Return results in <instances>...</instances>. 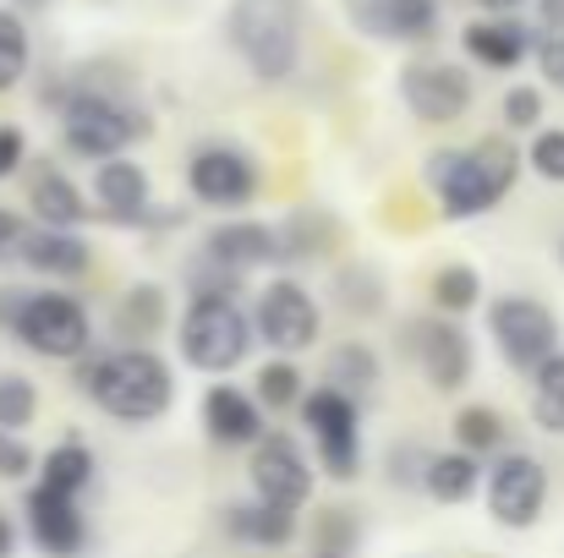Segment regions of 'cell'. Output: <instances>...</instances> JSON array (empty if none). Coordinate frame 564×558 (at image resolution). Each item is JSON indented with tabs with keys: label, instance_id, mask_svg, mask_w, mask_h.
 <instances>
[{
	"label": "cell",
	"instance_id": "obj_37",
	"mask_svg": "<svg viewBox=\"0 0 564 558\" xmlns=\"http://www.w3.org/2000/svg\"><path fill=\"white\" fill-rule=\"evenodd\" d=\"M543 88H532V83H516L505 99H499V116H505V127L510 132H538L543 127Z\"/></svg>",
	"mask_w": 564,
	"mask_h": 558
},
{
	"label": "cell",
	"instance_id": "obj_36",
	"mask_svg": "<svg viewBox=\"0 0 564 558\" xmlns=\"http://www.w3.org/2000/svg\"><path fill=\"white\" fill-rule=\"evenodd\" d=\"M527 165H532V176H538V182L564 186V127H538V132H532Z\"/></svg>",
	"mask_w": 564,
	"mask_h": 558
},
{
	"label": "cell",
	"instance_id": "obj_42",
	"mask_svg": "<svg viewBox=\"0 0 564 558\" xmlns=\"http://www.w3.org/2000/svg\"><path fill=\"white\" fill-rule=\"evenodd\" d=\"M532 61H538L543 83L564 94V33H543V39H538V55H532Z\"/></svg>",
	"mask_w": 564,
	"mask_h": 558
},
{
	"label": "cell",
	"instance_id": "obj_30",
	"mask_svg": "<svg viewBox=\"0 0 564 558\" xmlns=\"http://www.w3.org/2000/svg\"><path fill=\"white\" fill-rule=\"evenodd\" d=\"M427 302H433V313L460 318V313H471V307L482 302V274H477L471 263H444V269H433V280H427Z\"/></svg>",
	"mask_w": 564,
	"mask_h": 558
},
{
	"label": "cell",
	"instance_id": "obj_14",
	"mask_svg": "<svg viewBox=\"0 0 564 558\" xmlns=\"http://www.w3.org/2000/svg\"><path fill=\"white\" fill-rule=\"evenodd\" d=\"M247 482H252V499L280 504V510H302L313 499V460L302 455V444L291 433H263L252 444Z\"/></svg>",
	"mask_w": 564,
	"mask_h": 558
},
{
	"label": "cell",
	"instance_id": "obj_26",
	"mask_svg": "<svg viewBox=\"0 0 564 558\" xmlns=\"http://www.w3.org/2000/svg\"><path fill=\"white\" fill-rule=\"evenodd\" d=\"M482 482H488L482 460L466 455V449H449V455H433V460H427L422 493H427L433 504H471V499L482 493Z\"/></svg>",
	"mask_w": 564,
	"mask_h": 558
},
{
	"label": "cell",
	"instance_id": "obj_31",
	"mask_svg": "<svg viewBox=\"0 0 564 558\" xmlns=\"http://www.w3.org/2000/svg\"><path fill=\"white\" fill-rule=\"evenodd\" d=\"M455 444H460L466 455H477V460L505 455V449H510V422H505V411H494V405H466V411L455 416Z\"/></svg>",
	"mask_w": 564,
	"mask_h": 558
},
{
	"label": "cell",
	"instance_id": "obj_21",
	"mask_svg": "<svg viewBox=\"0 0 564 558\" xmlns=\"http://www.w3.org/2000/svg\"><path fill=\"white\" fill-rule=\"evenodd\" d=\"M17 263L28 274H44V280H83L94 269V247L77 236V230H50V225H33L17 247Z\"/></svg>",
	"mask_w": 564,
	"mask_h": 558
},
{
	"label": "cell",
	"instance_id": "obj_40",
	"mask_svg": "<svg viewBox=\"0 0 564 558\" xmlns=\"http://www.w3.org/2000/svg\"><path fill=\"white\" fill-rule=\"evenodd\" d=\"M33 471V449L22 444V433H6L0 427V482H17Z\"/></svg>",
	"mask_w": 564,
	"mask_h": 558
},
{
	"label": "cell",
	"instance_id": "obj_38",
	"mask_svg": "<svg viewBox=\"0 0 564 558\" xmlns=\"http://www.w3.org/2000/svg\"><path fill=\"white\" fill-rule=\"evenodd\" d=\"M313 532H318V554H351L357 548V537H362V526H357V515L351 510H324L318 521H313Z\"/></svg>",
	"mask_w": 564,
	"mask_h": 558
},
{
	"label": "cell",
	"instance_id": "obj_28",
	"mask_svg": "<svg viewBox=\"0 0 564 558\" xmlns=\"http://www.w3.org/2000/svg\"><path fill=\"white\" fill-rule=\"evenodd\" d=\"M329 296H335V307H340L346 318H378V313H383L389 285H383L378 263H368V258H351V263H340V269H335Z\"/></svg>",
	"mask_w": 564,
	"mask_h": 558
},
{
	"label": "cell",
	"instance_id": "obj_45",
	"mask_svg": "<svg viewBox=\"0 0 564 558\" xmlns=\"http://www.w3.org/2000/svg\"><path fill=\"white\" fill-rule=\"evenodd\" d=\"M532 383H538L543 394H564V351H554V357H549L543 368L532 372Z\"/></svg>",
	"mask_w": 564,
	"mask_h": 558
},
{
	"label": "cell",
	"instance_id": "obj_32",
	"mask_svg": "<svg viewBox=\"0 0 564 558\" xmlns=\"http://www.w3.org/2000/svg\"><path fill=\"white\" fill-rule=\"evenodd\" d=\"M182 285L192 291V302H236L247 291V274L230 269V263H219V258H208L197 247L187 258V269H182Z\"/></svg>",
	"mask_w": 564,
	"mask_h": 558
},
{
	"label": "cell",
	"instance_id": "obj_20",
	"mask_svg": "<svg viewBox=\"0 0 564 558\" xmlns=\"http://www.w3.org/2000/svg\"><path fill=\"white\" fill-rule=\"evenodd\" d=\"M203 252H208V258H219V263H230V269H241V274H252V269L280 263V230H274V225H263V219L225 214L219 225H208V230H203Z\"/></svg>",
	"mask_w": 564,
	"mask_h": 558
},
{
	"label": "cell",
	"instance_id": "obj_23",
	"mask_svg": "<svg viewBox=\"0 0 564 558\" xmlns=\"http://www.w3.org/2000/svg\"><path fill=\"white\" fill-rule=\"evenodd\" d=\"M28 208H33V219L50 225V230H77V225H88V219L99 214V208H88L83 186L72 182L66 171H55V165L33 171V182H28Z\"/></svg>",
	"mask_w": 564,
	"mask_h": 558
},
{
	"label": "cell",
	"instance_id": "obj_25",
	"mask_svg": "<svg viewBox=\"0 0 564 558\" xmlns=\"http://www.w3.org/2000/svg\"><path fill=\"white\" fill-rule=\"evenodd\" d=\"M171 324V302H165V285L143 280V285H127L116 296V313H110V329L121 346H149L160 329Z\"/></svg>",
	"mask_w": 564,
	"mask_h": 558
},
{
	"label": "cell",
	"instance_id": "obj_29",
	"mask_svg": "<svg viewBox=\"0 0 564 558\" xmlns=\"http://www.w3.org/2000/svg\"><path fill=\"white\" fill-rule=\"evenodd\" d=\"M378 378H383V362H378V351L368 340H346V346H335L329 351V368H324V383L329 389H340V394H368Z\"/></svg>",
	"mask_w": 564,
	"mask_h": 558
},
{
	"label": "cell",
	"instance_id": "obj_11",
	"mask_svg": "<svg viewBox=\"0 0 564 558\" xmlns=\"http://www.w3.org/2000/svg\"><path fill=\"white\" fill-rule=\"evenodd\" d=\"M471 99H477L471 72L455 66V61H427V55H416V61L400 66V105H405L422 127H455V121H466Z\"/></svg>",
	"mask_w": 564,
	"mask_h": 558
},
{
	"label": "cell",
	"instance_id": "obj_22",
	"mask_svg": "<svg viewBox=\"0 0 564 558\" xmlns=\"http://www.w3.org/2000/svg\"><path fill=\"white\" fill-rule=\"evenodd\" d=\"M219 526L241 548H291L296 543V510H280V504H263V499L225 504L219 510Z\"/></svg>",
	"mask_w": 564,
	"mask_h": 558
},
{
	"label": "cell",
	"instance_id": "obj_41",
	"mask_svg": "<svg viewBox=\"0 0 564 558\" xmlns=\"http://www.w3.org/2000/svg\"><path fill=\"white\" fill-rule=\"evenodd\" d=\"M22 165H28V132L0 121V182H11Z\"/></svg>",
	"mask_w": 564,
	"mask_h": 558
},
{
	"label": "cell",
	"instance_id": "obj_44",
	"mask_svg": "<svg viewBox=\"0 0 564 558\" xmlns=\"http://www.w3.org/2000/svg\"><path fill=\"white\" fill-rule=\"evenodd\" d=\"M22 236H28V225H22V219H17L11 208H0V258H17Z\"/></svg>",
	"mask_w": 564,
	"mask_h": 558
},
{
	"label": "cell",
	"instance_id": "obj_43",
	"mask_svg": "<svg viewBox=\"0 0 564 558\" xmlns=\"http://www.w3.org/2000/svg\"><path fill=\"white\" fill-rule=\"evenodd\" d=\"M532 422H538L543 433L564 438V394H543V389H532Z\"/></svg>",
	"mask_w": 564,
	"mask_h": 558
},
{
	"label": "cell",
	"instance_id": "obj_4",
	"mask_svg": "<svg viewBox=\"0 0 564 558\" xmlns=\"http://www.w3.org/2000/svg\"><path fill=\"white\" fill-rule=\"evenodd\" d=\"M225 44L252 72V83H263V88L291 83L302 72V50H307V0H230Z\"/></svg>",
	"mask_w": 564,
	"mask_h": 558
},
{
	"label": "cell",
	"instance_id": "obj_18",
	"mask_svg": "<svg viewBox=\"0 0 564 558\" xmlns=\"http://www.w3.org/2000/svg\"><path fill=\"white\" fill-rule=\"evenodd\" d=\"M94 197H99V219H110L121 230H149L154 186H149V171L132 154L94 165Z\"/></svg>",
	"mask_w": 564,
	"mask_h": 558
},
{
	"label": "cell",
	"instance_id": "obj_12",
	"mask_svg": "<svg viewBox=\"0 0 564 558\" xmlns=\"http://www.w3.org/2000/svg\"><path fill=\"white\" fill-rule=\"evenodd\" d=\"M488 515L505 526V532H532L549 510V466L538 455H521V449H505L494 466H488Z\"/></svg>",
	"mask_w": 564,
	"mask_h": 558
},
{
	"label": "cell",
	"instance_id": "obj_50",
	"mask_svg": "<svg viewBox=\"0 0 564 558\" xmlns=\"http://www.w3.org/2000/svg\"><path fill=\"white\" fill-rule=\"evenodd\" d=\"M560 269H564V236H560Z\"/></svg>",
	"mask_w": 564,
	"mask_h": 558
},
{
	"label": "cell",
	"instance_id": "obj_9",
	"mask_svg": "<svg viewBox=\"0 0 564 558\" xmlns=\"http://www.w3.org/2000/svg\"><path fill=\"white\" fill-rule=\"evenodd\" d=\"M302 422L313 433V449H318V466L335 477V482H357L362 477V411L351 394L318 383L302 394Z\"/></svg>",
	"mask_w": 564,
	"mask_h": 558
},
{
	"label": "cell",
	"instance_id": "obj_15",
	"mask_svg": "<svg viewBox=\"0 0 564 558\" xmlns=\"http://www.w3.org/2000/svg\"><path fill=\"white\" fill-rule=\"evenodd\" d=\"M22 515H28V543H33V554L39 558H83L88 554V543H94L83 504L66 499V493H50L44 482L28 488Z\"/></svg>",
	"mask_w": 564,
	"mask_h": 558
},
{
	"label": "cell",
	"instance_id": "obj_39",
	"mask_svg": "<svg viewBox=\"0 0 564 558\" xmlns=\"http://www.w3.org/2000/svg\"><path fill=\"white\" fill-rule=\"evenodd\" d=\"M427 460H433V449H422L416 438L394 444V449H389V482H394V488H422Z\"/></svg>",
	"mask_w": 564,
	"mask_h": 558
},
{
	"label": "cell",
	"instance_id": "obj_33",
	"mask_svg": "<svg viewBox=\"0 0 564 558\" xmlns=\"http://www.w3.org/2000/svg\"><path fill=\"white\" fill-rule=\"evenodd\" d=\"M33 66V33L22 22V11L0 6V94H11Z\"/></svg>",
	"mask_w": 564,
	"mask_h": 558
},
{
	"label": "cell",
	"instance_id": "obj_27",
	"mask_svg": "<svg viewBox=\"0 0 564 558\" xmlns=\"http://www.w3.org/2000/svg\"><path fill=\"white\" fill-rule=\"evenodd\" d=\"M94 477H99V460H94V449H88L83 438H61V444L39 460V482H44L50 493H66V499H83V493L94 488Z\"/></svg>",
	"mask_w": 564,
	"mask_h": 558
},
{
	"label": "cell",
	"instance_id": "obj_13",
	"mask_svg": "<svg viewBox=\"0 0 564 558\" xmlns=\"http://www.w3.org/2000/svg\"><path fill=\"white\" fill-rule=\"evenodd\" d=\"M405 357L422 368L427 389H438V394L466 389L471 372H477L471 335H466L455 318H444V313H433V318H411V324H405Z\"/></svg>",
	"mask_w": 564,
	"mask_h": 558
},
{
	"label": "cell",
	"instance_id": "obj_6",
	"mask_svg": "<svg viewBox=\"0 0 564 558\" xmlns=\"http://www.w3.org/2000/svg\"><path fill=\"white\" fill-rule=\"evenodd\" d=\"M176 346H182V362L192 372L230 378L252 357L258 329H252V313L241 302H187L182 329H176Z\"/></svg>",
	"mask_w": 564,
	"mask_h": 558
},
{
	"label": "cell",
	"instance_id": "obj_2",
	"mask_svg": "<svg viewBox=\"0 0 564 558\" xmlns=\"http://www.w3.org/2000/svg\"><path fill=\"white\" fill-rule=\"evenodd\" d=\"M72 383L83 400H94L105 416L127 422V427H149L176 405V372L154 346H110V351H88L83 362H72Z\"/></svg>",
	"mask_w": 564,
	"mask_h": 558
},
{
	"label": "cell",
	"instance_id": "obj_8",
	"mask_svg": "<svg viewBox=\"0 0 564 558\" xmlns=\"http://www.w3.org/2000/svg\"><path fill=\"white\" fill-rule=\"evenodd\" d=\"M187 192L203 208H219V214H236L247 203H258L263 192V165L252 149L230 143V138H208L187 154Z\"/></svg>",
	"mask_w": 564,
	"mask_h": 558
},
{
	"label": "cell",
	"instance_id": "obj_49",
	"mask_svg": "<svg viewBox=\"0 0 564 558\" xmlns=\"http://www.w3.org/2000/svg\"><path fill=\"white\" fill-rule=\"evenodd\" d=\"M6 6H11V11H44L50 0H6Z\"/></svg>",
	"mask_w": 564,
	"mask_h": 558
},
{
	"label": "cell",
	"instance_id": "obj_3",
	"mask_svg": "<svg viewBox=\"0 0 564 558\" xmlns=\"http://www.w3.org/2000/svg\"><path fill=\"white\" fill-rule=\"evenodd\" d=\"M521 165L527 154L510 138H477L471 149H433L422 160V182L444 219H482L516 192Z\"/></svg>",
	"mask_w": 564,
	"mask_h": 558
},
{
	"label": "cell",
	"instance_id": "obj_35",
	"mask_svg": "<svg viewBox=\"0 0 564 558\" xmlns=\"http://www.w3.org/2000/svg\"><path fill=\"white\" fill-rule=\"evenodd\" d=\"M33 416H39V389H33V378L0 372V427H6V433H22Z\"/></svg>",
	"mask_w": 564,
	"mask_h": 558
},
{
	"label": "cell",
	"instance_id": "obj_16",
	"mask_svg": "<svg viewBox=\"0 0 564 558\" xmlns=\"http://www.w3.org/2000/svg\"><path fill=\"white\" fill-rule=\"evenodd\" d=\"M346 22L373 44H427L444 22L438 0H346Z\"/></svg>",
	"mask_w": 564,
	"mask_h": 558
},
{
	"label": "cell",
	"instance_id": "obj_34",
	"mask_svg": "<svg viewBox=\"0 0 564 558\" xmlns=\"http://www.w3.org/2000/svg\"><path fill=\"white\" fill-rule=\"evenodd\" d=\"M252 394H258V405H263V411H285V405H302L307 378H302V368H296L291 357H274V362H263V368H258Z\"/></svg>",
	"mask_w": 564,
	"mask_h": 558
},
{
	"label": "cell",
	"instance_id": "obj_24",
	"mask_svg": "<svg viewBox=\"0 0 564 558\" xmlns=\"http://www.w3.org/2000/svg\"><path fill=\"white\" fill-rule=\"evenodd\" d=\"M274 230H280V263H324L340 247V219L329 208H291Z\"/></svg>",
	"mask_w": 564,
	"mask_h": 558
},
{
	"label": "cell",
	"instance_id": "obj_5",
	"mask_svg": "<svg viewBox=\"0 0 564 558\" xmlns=\"http://www.w3.org/2000/svg\"><path fill=\"white\" fill-rule=\"evenodd\" d=\"M0 329L44 362H83L94 351V318L66 291L0 285Z\"/></svg>",
	"mask_w": 564,
	"mask_h": 558
},
{
	"label": "cell",
	"instance_id": "obj_7",
	"mask_svg": "<svg viewBox=\"0 0 564 558\" xmlns=\"http://www.w3.org/2000/svg\"><path fill=\"white\" fill-rule=\"evenodd\" d=\"M488 340H494V351L505 357V368L532 378V372L560 351V318H554L549 302L510 291V296H494V302H488Z\"/></svg>",
	"mask_w": 564,
	"mask_h": 558
},
{
	"label": "cell",
	"instance_id": "obj_48",
	"mask_svg": "<svg viewBox=\"0 0 564 558\" xmlns=\"http://www.w3.org/2000/svg\"><path fill=\"white\" fill-rule=\"evenodd\" d=\"M17 543H22V537H17V526H11V515L0 510V558H17Z\"/></svg>",
	"mask_w": 564,
	"mask_h": 558
},
{
	"label": "cell",
	"instance_id": "obj_17",
	"mask_svg": "<svg viewBox=\"0 0 564 558\" xmlns=\"http://www.w3.org/2000/svg\"><path fill=\"white\" fill-rule=\"evenodd\" d=\"M538 39H543V28H532V22H521V17H471V22L460 28V50H466L477 66H488V72H516V66H527V61L538 55Z\"/></svg>",
	"mask_w": 564,
	"mask_h": 558
},
{
	"label": "cell",
	"instance_id": "obj_46",
	"mask_svg": "<svg viewBox=\"0 0 564 558\" xmlns=\"http://www.w3.org/2000/svg\"><path fill=\"white\" fill-rule=\"evenodd\" d=\"M532 6H538L543 33H564V0H532Z\"/></svg>",
	"mask_w": 564,
	"mask_h": 558
},
{
	"label": "cell",
	"instance_id": "obj_10",
	"mask_svg": "<svg viewBox=\"0 0 564 558\" xmlns=\"http://www.w3.org/2000/svg\"><path fill=\"white\" fill-rule=\"evenodd\" d=\"M252 329L269 351L280 357H296V351H313L318 335H324V313L313 302V291L302 280H269L252 302Z\"/></svg>",
	"mask_w": 564,
	"mask_h": 558
},
{
	"label": "cell",
	"instance_id": "obj_47",
	"mask_svg": "<svg viewBox=\"0 0 564 558\" xmlns=\"http://www.w3.org/2000/svg\"><path fill=\"white\" fill-rule=\"evenodd\" d=\"M521 6H532V0H477L482 17H521Z\"/></svg>",
	"mask_w": 564,
	"mask_h": 558
},
{
	"label": "cell",
	"instance_id": "obj_1",
	"mask_svg": "<svg viewBox=\"0 0 564 558\" xmlns=\"http://www.w3.org/2000/svg\"><path fill=\"white\" fill-rule=\"evenodd\" d=\"M55 116H61L66 154H77L88 165L121 160V154H132L138 143L154 138V116L116 61H94V66L66 72V99H61Z\"/></svg>",
	"mask_w": 564,
	"mask_h": 558
},
{
	"label": "cell",
	"instance_id": "obj_19",
	"mask_svg": "<svg viewBox=\"0 0 564 558\" xmlns=\"http://www.w3.org/2000/svg\"><path fill=\"white\" fill-rule=\"evenodd\" d=\"M197 411H203V433H208L219 449H252V444L269 433L258 394H247L241 383H208Z\"/></svg>",
	"mask_w": 564,
	"mask_h": 558
},
{
	"label": "cell",
	"instance_id": "obj_51",
	"mask_svg": "<svg viewBox=\"0 0 564 558\" xmlns=\"http://www.w3.org/2000/svg\"><path fill=\"white\" fill-rule=\"evenodd\" d=\"M313 558H340V554H313Z\"/></svg>",
	"mask_w": 564,
	"mask_h": 558
}]
</instances>
